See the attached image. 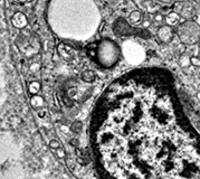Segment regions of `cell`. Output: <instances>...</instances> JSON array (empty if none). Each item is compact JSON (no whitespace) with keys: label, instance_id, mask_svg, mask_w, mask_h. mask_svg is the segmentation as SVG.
Listing matches in <instances>:
<instances>
[{"label":"cell","instance_id":"cell-1","mask_svg":"<svg viewBox=\"0 0 200 179\" xmlns=\"http://www.w3.org/2000/svg\"><path fill=\"white\" fill-rule=\"evenodd\" d=\"M93 141L109 179H170L198 155L171 73L128 72L97 101Z\"/></svg>","mask_w":200,"mask_h":179},{"label":"cell","instance_id":"cell-2","mask_svg":"<svg viewBox=\"0 0 200 179\" xmlns=\"http://www.w3.org/2000/svg\"><path fill=\"white\" fill-rule=\"evenodd\" d=\"M122 56V49L114 40L104 38L97 42L94 59L103 69H113Z\"/></svg>","mask_w":200,"mask_h":179},{"label":"cell","instance_id":"cell-3","mask_svg":"<svg viewBox=\"0 0 200 179\" xmlns=\"http://www.w3.org/2000/svg\"><path fill=\"white\" fill-rule=\"evenodd\" d=\"M178 37L184 45H194L200 38V27L194 21H186L177 28Z\"/></svg>","mask_w":200,"mask_h":179},{"label":"cell","instance_id":"cell-4","mask_svg":"<svg viewBox=\"0 0 200 179\" xmlns=\"http://www.w3.org/2000/svg\"><path fill=\"white\" fill-rule=\"evenodd\" d=\"M170 179H200V156L196 155L189 159L179 173Z\"/></svg>","mask_w":200,"mask_h":179},{"label":"cell","instance_id":"cell-5","mask_svg":"<svg viewBox=\"0 0 200 179\" xmlns=\"http://www.w3.org/2000/svg\"><path fill=\"white\" fill-rule=\"evenodd\" d=\"M124 55L126 56V61L132 64H138L144 59V52L141 46L138 44L129 43L124 46Z\"/></svg>","mask_w":200,"mask_h":179},{"label":"cell","instance_id":"cell-6","mask_svg":"<svg viewBox=\"0 0 200 179\" xmlns=\"http://www.w3.org/2000/svg\"><path fill=\"white\" fill-rule=\"evenodd\" d=\"M174 36V30L170 25H163L157 32V38L161 43H170Z\"/></svg>","mask_w":200,"mask_h":179},{"label":"cell","instance_id":"cell-7","mask_svg":"<svg viewBox=\"0 0 200 179\" xmlns=\"http://www.w3.org/2000/svg\"><path fill=\"white\" fill-rule=\"evenodd\" d=\"M113 29H114L115 35L123 36V35H128V34H130L131 28H130L129 23H128L125 19L120 18V19H117L115 23H114Z\"/></svg>","mask_w":200,"mask_h":179},{"label":"cell","instance_id":"cell-8","mask_svg":"<svg viewBox=\"0 0 200 179\" xmlns=\"http://www.w3.org/2000/svg\"><path fill=\"white\" fill-rule=\"evenodd\" d=\"M11 24H13V27H16L18 29H23L27 26L28 24V20H27L26 15L24 13H20V11H17V13H13V16L11 17Z\"/></svg>","mask_w":200,"mask_h":179},{"label":"cell","instance_id":"cell-9","mask_svg":"<svg viewBox=\"0 0 200 179\" xmlns=\"http://www.w3.org/2000/svg\"><path fill=\"white\" fill-rule=\"evenodd\" d=\"M180 13H176V11H171L169 13L167 16H165V23L167 25H170V26H178L179 23H180Z\"/></svg>","mask_w":200,"mask_h":179},{"label":"cell","instance_id":"cell-10","mask_svg":"<svg viewBox=\"0 0 200 179\" xmlns=\"http://www.w3.org/2000/svg\"><path fill=\"white\" fill-rule=\"evenodd\" d=\"M81 78L85 83H93L96 80V74L92 69H85L81 74Z\"/></svg>","mask_w":200,"mask_h":179},{"label":"cell","instance_id":"cell-11","mask_svg":"<svg viewBox=\"0 0 200 179\" xmlns=\"http://www.w3.org/2000/svg\"><path fill=\"white\" fill-rule=\"evenodd\" d=\"M179 65L182 67V69H187L189 67L191 64V56L187 53H183V54H181L180 57H179Z\"/></svg>","mask_w":200,"mask_h":179},{"label":"cell","instance_id":"cell-12","mask_svg":"<svg viewBox=\"0 0 200 179\" xmlns=\"http://www.w3.org/2000/svg\"><path fill=\"white\" fill-rule=\"evenodd\" d=\"M142 20V13H141V11H139V10H133L132 13H130L129 16V21L131 24H139L140 21Z\"/></svg>","mask_w":200,"mask_h":179},{"label":"cell","instance_id":"cell-13","mask_svg":"<svg viewBox=\"0 0 200 179\" xmlns=\"http://www.w3.org/2000/svg\"><path fill=\"white\" fill-rule=\"evenodd\" d=\"M143 6H144V8L148 10L149 13H159L158 5H157L155 2H153V1H151V0H146V1H144V2H143Z\"/></svg>","mask_w":200,"mask_h":179},{"label":"cell","instance_id":"cell-14","mask_svg":"<svg viewBox=\"0 0 200 179\" xmlns=\"http://www.w3.org/2000/svg\"><path fill=\"white\" fill-rule=\"evenodd\" d=\"M40 88H42V85H40L39 82L32 81V82H30L28 85V92L31 95H36L39 91H40Z\"/></svg>","mask_w":200,"mask_h":179},{"label":"cell","instance_id":"cell-15","mask_svg":"<svg viewBox=\"0 0 200 179\" xmlns=\"http://www.w3.org/2000/svg\"><path fill=\"white\" fill-rule=\"evenodd\" d=\"M30 104L35 109H38V107L43 106L44 105V99L40 96V95H32L31 99H30Z\"/></svg>","mask_w":200,"mask_h":179},{"label":"cell","instance_id":"cell-16","mask_svg":"<svg viewBox=\"0 0 200 179\" xmlns=\"http://www.w3.org/2000/svg\"><path fill=\"white\" fill-rule=\"evenodd\" d=\"M153 19H154L155 23L161 24L163 20H165V17L163 16L161 13H154V16H153Z\"/></svg>","mask_w":200,"mask_h":179},{"label":"cell","instance_id":"cell-17","mask_svg":"<svg viewBox=\"0 0 200 179\" xmlns=\"http://www.w3.org/2000/svg\"><path fill=\"white\" fill-rule=\"evenodd\" d=\"M191 64L194 66L200 67V58L198 56H191Z\"/></svg>","mask_w":200,"mask_h":179},{"label":"cell","instance_id":"cell-18","mask_svg":"<svg viewBox=\"0 0 200 179\" xmlns=\"http://www.w3.org/2000/svg\"><path fill=\"white\" fill-rule=\"evenodd\" d=\"M39 69H40V64H39V63H34V64L30 65V71L34 72V73L39 71Z\"/></svg>","mask_w":200,"mask_h":179},{"label":"cell","instance_id":"cell-19","mask_svg":"<svg viewBox=\"0 0 200 179\" xmlns=\"http://www.w3.org/2000/svg\"><path fill=\"white\" fill-rule=\"evenodd\" d=\"M50 147H52L53 149L57 150L58 148H61V144H59V142L57 140H52L50 141Z\"/></svg>","mask_w":200,"mask_h":179},{"label":"cell","instance_id":"cell-20","mask_svg":"<svg viewBox=\"0 0 200 179\" xmlns=\"http://www.w3.org/2000/svg\"><path fill=\"white\" fill-rule=\"evenodd\" d=\"M150 25H151V24H150L149 20H143V21H142V27H143V28H148V27H150Z\"/></svg>","mask_w":200,"mask_h":179},{"label":"cell","instance_id":"cell-21","mask_svg":"<svg viewBox=\"0 0 200 179\" xmlns=\"http://www.w3.org/2000/svg\"><path fill=\"white\" fill-rule=\"evenodd\" d=\"M57 152H58V156H59V157H64V156H65L64 150L61 149V148H58V149H57Z\"/></svg>","mask_w":200,"mask_h":179},{"label":"cell","instance_id":"cell-22","mask_svg":"<svg viewBox=\"0 0 200 179\" xmlns=\"http://www.w3.org/2000/svg\"><path fill=\"white\" fill-rule=\"evenodd\" d=\"M161 1H163V2H170L171 0H161Z\"/></svg>","mask_w":200,"mask_h":179}]
</instances>
